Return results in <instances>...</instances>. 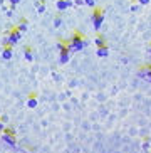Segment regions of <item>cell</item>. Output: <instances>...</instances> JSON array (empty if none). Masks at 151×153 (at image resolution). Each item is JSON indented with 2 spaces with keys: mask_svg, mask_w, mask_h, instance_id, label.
<instances>
[{
  "mask_svg": "<svg viewBox=\"0 0 151 153\" xmlns=\"http://www.w3.org/2000/svg\"><path fill=\"white\" fill-rule=\"evenodd\" d=\"M66 45H67V49L71 51V52H79V51H82L86 45H87V41H86L81 34H77V32H76L74 36L71 37V41L67 42Z\"/></svg>",
  "mask_w": 151,
  "mask_h": 153,
  "instance_id": "obj_1",
  "label": "cell"
},
{
  "mask_svg": "<svg viewBox=\"0 0 151 153\" xmlns=\"http://www.w3.org/2000/svg\"><path fill=\"white\" fill-rule=\"evenodd\" d=\"M57 49H59V64H67L69 61H71L72 52L67 49V45L64 44V42H59Z\"/></svg>",
  "mask_w": 151,
  "mask_h": 153,
  "instance_id": "obj_2",
  "label": "cell"
},
{
  "mask_svg": "<svg viewBox=\"0 0 151 153\" xmlns=\"http://www.w3.org/2000/svg\"><path fill=\"white\" fill-rule=\"evenodd\" d=\"M20 37H22V34L17 30V29H13V30H10L7 36H5V39H4V44H5V47L9 45V47H12V45H15L17 42H20Z\"/></svg>",
  "mask_w": 151,
  "mask_h": 153,
  "instance_id": "obj_3",
  "label": "cell"
},
{
  "mask_svg": "<svg viewBox=\"0 0 151 153\" xmlns=\"http://www.w3.org/2000/svg\"><path fill=\"white\" fill-rule=\"evenodd\" d=\"M91 20H93L94 30H101V25H102V22H104V12L99 10V9H96L93 12V15H91Z\"/></svg>",
  "mask_w": 151,
  "mask_h": 153,
  "instance_id": "obj_4",
  "label": "cell"
},
{
  "mask_svg": "<svg viewBox=\"0 0 151 153\" xmlns=\"http://www.w3.org/2000/svg\"><path fill=\"white\" fill-rule=\"evenodd\" d=\"M2 141H4V143H7L9 146H15V145H17V136H15L13 130L5 128L4 133H2Z\"/></svg>",
  "mask_w": 151,
  "mask_h": 153,
  "instance_id": "obj_5",
  "label": "cell"
},
{
  "mask_svg": "<svg viewBox=\"0 0 151 153\" xmlns=\"http://www.w3.org/2000/svg\"><path fill=\"white\" fill-rule=\"evenodd\" d=\"M72 0H57L56 2V7H57V10H67L72 7Z\"/></svg>",
  "mask_w": 151,
  "mask_h": 153,
  "instance_id": "obj_6",
  "label": "cell"
},
{
  "mask_svg": "<svg viewBox=\"0 0 151 153\" xmlns=\"http://www.w3.org/2000/svg\"><path fill=\"white\" fill-rule=\"evenodd\" d=\"M2 59H5V61H9V59H12V47H5L4 51H2Z\"/></svg>",
  "mask_w": 151,
  "mask_h": 153,
  "instance_id": "obj_7",
  "label": "cell"
},
{
  "mask_svg": "<svg viewBox=\"0 0 151 153\" xmlns=\"http://www.w3.org/2000/svg\"><path fill=\"white\" fill-rule=\"evenodd\" d=\"M96 54L99 56V57H107V54H109V49H107L106 45H101V47H98V52Z\"/></svg>",
  "mask_w": 151,
  "mask_h": 153,
  "instance_id": "obj_8",
  "label": "cell"
},
{
  "mask_svg": "<svg viewBox=\"0 0 151 153\" xmlns=\"http://www.w3.org/2000/svg\"><path fill=\"white\" fill-rule=\"evenodd\" d=\"M139 76H141V77H146L148 81L151 82V68H144V69H141V71H139Z\"/></svg>",
  "mask_w": 151,
  "mask_h": 153,
  "instance_id": "obj_9",
  "label": "cell"
},
{
  "mask_svg": "<svg viewBox=\"0 0 151 153\" xmlns=\"http://www.w3.org/2000/svg\"><path fill=\"white\" fill-rule=\"evenodd\" d=\"M27 29H29V22L27 20H20V24H19V27H17V30L22 34V32H25Z\"/></svg>",
  "mask_w": 151,
  "mask_h": 153,
  "instance_id": "obj_10",
  "label": "cell"
},
{
  "mask_svg": "<svg viewBox=\"0 0 151 153\" xmlns=\"http://www.w3.org/2000/svg\"><path fill=\"white\" fill-rule=\"evenodd\" d=\"M24 54H25V59L29 61V62H32V61H34V56H32L30 47H25V51H24Z\"/></svg>",
  "mask_w": 151,
  "mask_h": 153,
  "instance_id": "obj_11",
  "label": "cell"
},
{
  "mask_svg": "<svg viewBox=\"0 0 151 153\" xmlns=\"http://www.w3.org/2000/svg\"><path fill=\"white\" fill-rule=\"evenodd\" d=\"M94 44L98 45V47H101V45H106V42H104V37H102V36H98L96 39H94Z\"/></svg>",
  "mask_w": 151,
  "mask_h": 153,
  "instance_id": "obj_12",
  "label": "cell"
},
{
  "mask_svg": "<svg viewBox=\"0 0 151 153\" xmlns=\"http://www.w3.org/2000/svg\"><path fill=\"white\" fill-rule=\"evenodd\" d=\"M27 106H29V108H36V106H37V99L34 98V96H30V99H29Z\"/></svg>",
  "mask_w": 151,
  "mask_h": 153,
  "instance_id": "obj_13",
  "label": "cell"
},
{
  "mask_svg": "<svg viewBox=\"0 0 151 153\" xmlns=\"http://www.w3.org/2000/svg\"><path fill=\"white\" fill-rule=\"evenodd\" d=\"M36 5H37V12H39V14H42V12L45 10V5L42 4V0H39V2H37Z\"/></svg>",
  "mask_w": 151,
  "mask_h": 153,
  "instance_id": "obj_14",
  "label": "cell"
},
{
  "mask_svg": "<svg viewBox=\"0 0 151 153\" xmlns=\"http://www.w3.org/2000/svg\"><path fill=\"white\" fill-rule=\"evenodd\" d=\"M84 5H87V7H94V5H96V0H84Z\"/></svg>",
  "mask_w": 151,
  "mask_h": 153,
  "instance_id": "obj_15",
  "label": "cell"
},
{
  "mask_svg": "<svg viewBox=\"0 0 151 153\" xmlns=\"http://www.w3.org/2000/svg\"><path fill=\"white\" fill-rule=\"evenodd\" d=\"M72 4H74L76 7H81V5H84V0H72Z\"/></svg>",
  "mask_w": 151,
  "mask_h": 153,
  "instance_id": "obj_16",
  "label": "cell"
},
{
  "mask_svg": "<svg viewBox=\"0 0 151 153\" xmlns=\"http://www.w3.org/2000/svg\"><path fill=\"white\" fill-rule=\"evenodd\" d=\"M61 24H62V20H61V17H57L56 20H54V25H56V27H59Z\"/></svg>",
  "mask_w": 151,
  "mask_h": 153,
  "instance_id": "obj_17",
  "label": "cell"
},
{
  "mask_svg": "<svg viewBox=\"0 0 151 153\" xmlns=\"http://www.w3.org/2000/svg\"><path fill=\"white\" fill-rule=\"evenodd\" d=\"M150 2H151V0H138V4H139V5H148Z\"/></svg>",
  "mask_w": 151,
  "mask_h": 153,
  "instance_id": "obj_18",
  "label": "cell"
},
{
  "mask_svg": "<svg viewBox=\"0 0 151 153\" xmlns=\"http://www.w3.org/2000/svg\"><path fill=\"white\" fill-rule=\"evenodd\" d=\"M19 2H20V0H10V4H12V5H17Z\"/></svg>",
  "mask_w": 151,
  "mask_h": 153,
  "instance_id": "obj_19",
  "label": "cell"
},
{
  "mask_svg": "<svg viewBox=\"0 0 151 153\" xmlns=\"http://www.w3.org/2000/svg\"><path fill=\"white\" fill-rule=\"evenodd\" d=\"M4 130H5V125H4L2 121H0V131H4Z\"/></svg>",
  "mask_w": 151,
  "mask_h": 153,
  "instance_id": "obj_20",
  "label": "cell"
},
{
  "mask_svg": "<svg viewBox=\"0 0 151 153\" xmlns=\"http://www.w3.org/2000/svg\"><path fill=\"white\" fill-rule=\"evenodd\" d=\"M148 52H150V56H151V45H150V49H148Z\"/></svg>",
  "mask_w": 151,
  "mask_h": 153,
  "instance_id": "obj_21",
  "label": "cell"
}]
</instances>
